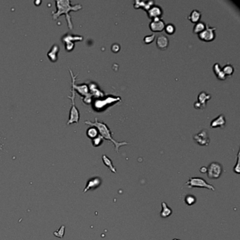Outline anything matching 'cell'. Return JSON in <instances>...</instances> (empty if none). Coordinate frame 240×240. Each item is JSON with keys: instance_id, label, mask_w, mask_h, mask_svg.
<instances>
[{"instance_id": "obj_4", "label": "cell", "mask_w": 240, "mask_h": 240, "mask_svg": "<svg viewBox=\"0 0 240 240\" xmlns=\"http://www.w3.org/2000/svg\"><path fill=\"white\" fill-rule=\"evenodd\" d=\"M68 98L71 100V108L70 110L69 114V119H68L67 125H70L72 123H78L80 120V115L79 110L76 107V104H75V99H76V91L73 88H71V96H68Z\"/></svg>"}, {"instance_id": "obj_21", "label": "cell", "mask_w": 240, "mask_h": 240, "mask_svg": "<svg viewBox=\"0 0 240 240\" xmlns=\"http://www.w3.org/2000/svg\"><path fill=\"white\" fill-rule=\"evenodd\" d=\"M206 24L203 21H199L197 23L194 24V26L193 28V33L195 34H199L202 32L206 28Z\"/></svg>"}, {"instance_id": "obj_34", "label": "cell", "mask_w": 240, "mask_h": 240, "mask_svg": "<svg viewBox=\"0 0 240 240\" xmlns=\"http://www.w3.org/2000/svg\"><path fill=\"white\" fill-rule=\"evenodd\" d=\"M0 149H1V143H0Z\"/></svg>"}, {"instance_id": "obj_9", "label": "cell", "mask_w": 240, "mask_h": 240, "mask_svg": "<svg viewBox=\"0 0 240 240\" xmlns=\"http://www.w3.org/2000/svg\"><path fill=\"white\" fill-rule=\"evenodd\" d=\"M211 99V94L206 93L204 91L201 92L199 94L197 99L198 101L194 103V106L197 109H203L206 107V103Z\"/></svg>"}, {"instance_id": "obj_32", "label": "cell", "mask_w": 240, "mask_h": 240, "mask_svg": "<svg viewBox=\"0 0 240 240\" xmlns=\"http://www.w3.org/2000/svg\"><path fill=\"white\" fill-rule=\"evenodd\" d=\"M199 170H200V172L201 173H207V167H206V166L201 167V168L199 169Z\"/></svg>"}, {"instance_id": "obj_19", "label": "cell", "mask_w": 240, "mask_h": 240, "mask_svg": "<svg viewBox=\"0 0 240 240\" xmlns=\"http://www.w3.org/2000/svg\"><path fill=\"white\" fill-rule=\"evenodd\" d=\"M161 207H162V210L161 211L160 215L163 218H166L169 217L173 213V210L164 201L161 203Z\"/></svg>"}, {"instance_id": "obj_11", "label": "cell", "mask_w": 240, "mask_h": 240, "mask_svg": "<svg viewBox=\"0 0 240 240\" xmlns=\"http://www.w3.org/2000/svg\"><path fill=\"white\" fill-rule=\"evenodd\" d=\"M147 13L149 19H159V18H162L163 9L160 6L156 5L154 4V5H152V7L147 10Z\"/></svg>"}, {"instance_id": "obj_5", "label": "cell", "mask_w": 240, "mask_h": 240, "mask_svg": "<svg viewBox=\"0 0 240 240\" xmlns=\"http://www.w3.org/2000/svg\"><path fill=\"white\" fill-rule=\"evenodd\" d=\"M69 71L70 73V76H71V78H72V87L74 89L75 91L78 92L80 94H82V95L85 96V99H84V102H86L87 104L90 103L91 101H90V96H91V95H90V93H89L88 87L85 84H81V85H77V84H76V78H77L78 75L74 76L72 70L70 69H69Z\"/></svg>"}, {"instance_id": "obj_2", "label": "cell", "mask_w": 240, "mask_h": 240, "mask_svg": "<svg viewBox=\"0 0 240 240\" xmlns=\"http://www.w3.org/2000/svg\"><path fill=\"white\" fill-rule=\"evenodd\" d=\"M84 123L87 125V126L95 127V128L97 129L99 135L102 136L104 140L111 141V142L114 144L115 147V151H116L117 153H118L119 148H120V147L129 144V143L126 142V141H123V142H118V141L115 140L114 139L112 138L111 131L110 128H108L107 125L104 122L99 121L97 118H95L94 122L90 121V120H86V121H84Z\"/></svg>"}, {"instance_id": "obj_28", "label": "cell", "mask_w": 240, "mask_h": 240, "mask_svg": "<svg viewBox=\"0 0 240 240\" xmlns=\"http://www.w3.org/2000/svg\"><path fill=\"white\" fill-rule=\"evenodd\" d=\"M155 37H156L155 34H152V35L145 36L143 40H144V42L145 44H151L154 41Z\"/></svg>"}, {"instance_id": "obj_3", "label": "cell", "mask_w": 240, "mask_h": 240, "mask_svg": "<svg viewBox=\"0 0 240 240\" xmlns=\"http://www.w3.org/2000/svg\"><path fill=\"white\" fill-rule=\"evenodd\" d=\"M185 185L188 186L189 189L192 188H206L210 190L215 191V187L212 185L208 183L204 179L201 177H191L185 183Z\"/></svg>"}, {"instance_id": "obj_22", "label": "cell", "mask_w": 240, "mask_h": 240, "mask_svg": "<svg viewBox=\"0 0 240 240\" xmlns=\"http://www.w3.org/2000/svg\"><path fill=\"white\" fill-rule=\"evenodd\" d=\"M83 40V37L82 36L80 35H66L63 37V40H62V42H65L66 41H70V42H73V41H82Z\"/></svg>"}, {"instance_id": "obj_25", "label": "cell", "mask_w": 240, "mask_h": 240, "mask_svg": "<svg viewBox=\"0 0 240 240\" xmlns=\"http://www.w3.org/2000/svg\"><path fill=\"white\" fill-rule=\"evenodd\" d=\"M196 201H197V198L191 194H187V196L185 197V202L188 206H192L193 204H194V203H196Z\"/></svg>"}, {"instance_id": "obj_12", "label": "cell", "mask_w": 240, "mask_h": 240, "mask_svg": "<svg viewBox=\"0 0 240 240\" xmlns=\"http://www.w3.org/2000/svg\"><path fill=\"white\" fill-rule=\"evenodd\" d=\"M102 184V179L99 177H94L90 179L87 182V185L85 188L83 190V193H85L87 191L90 190V189H95L98 188Z\"/></svg>"}, {"instance_id": "obj_17", "label": "cell", "mask_w": 240, "mask_h": 240, "mask_svg": "<svg viewBox=\"0 0 240 240\" xmlns=\"http://www.w3.org/2000/svg\"><path fill=\"white\" fill-rule=\"evenodd\" d=\"M213 70L215 75L218 78V79L221 80H224L227 78V76H225V73H223V70H222V67H221V66H220V64L218 63H215L214 65H213Z\"/></svg>"}, {"instance_id": "obj_15", "label": "cell", "mask_w": 240, "mask_h": 240, "mask_svg": "<svg viewBox=\"0 0 240 240\" xmlns=\"http://www.w3.org/2000/svg\"><path fill=\"white\" fill-rule=\"evenodd\" d=\"M154 4V1H140V0H136L134 2V7L135 9H139V8H142V9H144L145 11H147L149 8L152 7V5Z\"/></svg>"}, {"instance_id": "obj_7", "label": "cell", "mask_w": 240, "mask_h": 240, "mask_svg": "<svg viewBox=\"0 0 240 240\" xmlns=\"http://www.w3.org/2000/svg\"><path fill=\"white\" fill-rule=\"evenodd\" d=\"M216 28L211 27L209 24L206 25V28L201 33L198 34L199 38L203 42H211L215 38V31Z\"/></svg>"}, {"instance_id": "obj_13", "label": "cell", "mask_w": 240, "mask_h": 240, "mask_svg": "<svg viewBox=\"0 0 240 240\" xmlns=\"http://www.w3.org/2000/svg\"><path fill=\"white\" fill-rule=\"evenodd\" d=\"M156 46L159 49L161 50H164L168 48L169 45V40L166 35H159L158 37H156Z\"/></svg>"}, {"instance_id": "obj_10", "label": "cell", "mask_w": 240, "mask_h": 240, "mask_svg": "<svg viewBox=\"0 0 240 240\" xmlns=\"http://www.w3.org/2000/svg\"><path fill=\"white\" fill-rule=\"evenodd\" d=\"M166 23L163 21L162 18H159V19H152V21L149 23V28L153 32H161L164 30Z\"/></svg>"}, {"instance_id": "obj_30", "label": "cell", "mask_w": 240, "mask_h": 240, "mask_svg": "<svg viewBox=\"0 0 240 240\" xmlns=\"http://www.w3.org/2000/svg\"><path fill=\"white\" fill-rule=\"evenodd\" d=\"M65 43V48L67 50V52H71L73 49H74L75 44L73 42L70 41H66L64 42Z\"/></svg>"}, {"instance_id": "obj_33", "label": "cell", "mask_w": 240, "mask_h": 240, "mask_svg": "<svg viewBox=\"0 0 240 240\" xmlns=\"http://www.w3.org/2000/svg\"><path fill=\"white\" fill-rule=\"evenodd\" d=\"M173 240H180L179 239H173Z\"/></svg>"}, {"instance_id": "obj_8", "label": "cell", "mask_w": 240, "mask_h": 240, "mask_svg": "<svg viewBox=\"0 0 240 240\" xmlns=\"http://www.w3.org/2000/svg\"><path fill=\"white\" fill-rule=\"evenodd\" d=\"M194 140L200 146H209L210 144V138L209 133L204 129L201 130L197 134L194 135Z\"/></svg>"}, {"instance_id": "obj_14", "label": "cell", "mask_w": 240, "mask_h": 240, "mask_svg": "<svg viewBox=\"0 0 240 240\" xmlns=\"http://www.w3.org/2000/svg\"><path fill=\"white\" fill-rule=\"evenodd\" d=\"M226 124V120L225 117L223 114H220L218 116L213 119L211 122L210 127L213 128H224Z\"/></svg>"}, {"instance_id": "obj_6", "label": "cell", "mask_w": 240, "mask_h": 240, "mask_svg": "<svg viewBox=\"0 0 240 240\" xmlns=\"http://www.w3.org/2000/svg\"><path fill=\"white\" fill-rule=\"evenodd\" d=\"M223 172V168L221 163L212 162L207 167V176L209 179H218Z\"/></svg>"}, {"instance_id": "obj_18", "label": "cell", "mask_w": 240, "mask_h": 240, "mask_svg": "<svg viewBox=\"0 0 240 240\" xmlns=\"http://www.w3.org/2000/svg\"><path fill=\"white\" fill-rule=\"evenodd\" d=\"M201 18V13L199 10L194 9L190 12L189 13L188 19L192 23H197V22L200 21V19Z\"/></svg>"}, {"instance_id": "obj_26", "label": "cell", "mask_w": 240, "mask_h": 240, "mask_svg": "<svg viewBox=\"0 0 240 240\" xmlns=\"http://www.w3.org/2000/svg\"><path fill=\"white\" fill-rule=\"evenodd\" d=\"M164 30L168 35H173L175 32V26L173 23H168L165 26Z\"/></svg>"}, {"instance_id": "obj_27", "label": "cell", "mask_w": 240, "mask_h": 240, "mask_svg": "<svg viewBox=\"0 0 240 240\" xmlns=\"http://www.w3.org/2000/svg\"><path fill=\"white\" fill-rule=\"evenodd\" d=\"M103 140H104V139H103L102 137L99 135L96 138H95L92 140V144H93V146L95 147H99L102 144V143L103 142Z\"/></svg>"}, {"instance_id": "obj_29", "label": "cell", "mask_w": 240, "mask_h": 240, "mask_svg": "<svg viewBox=\"0 0 240 240\" xmlns=\"http://www.w3.org/2000/svg\"><path fill=\"white\" fill-rule=\"evenodd\" d=\"M239 154H240V152L239 151V152H238V153H237V163H236L235 166H234V168H233L234 172H235V173H237V174H240V164H239L240 158H239Z\"/></svg>"}, {"instance_id": "obj_20", "label": "cell", "mask_w": 240, "mask_h": 240, "mask_svg": "<svg viewBox=\"0 0 240 240\" xmlns=\"http://www.w3.org/2000/svg\"><path fill=\"white\" fill-rule=\"evenodd\" d=\"M102 161H103V163H104V164L106 167H107L108 169H109V170L111 171V172H112L114 173H117L116 169V168H115V166H114V164H113L112 160L109 158V157H108L106 155L104 154L102 156Z\"/></svg>"}, {"instance_id": "obj_24", "label": "cell", "mask_w": 240, "mask_h": 240, "mask_svg": "<svg viewBox=\"0 0 240 240\" xmlns=\"http://www.w3.org/2000/svg\"><path fill=\"white\" fill-rule=\"evenodd\" d=\"M222 70L225 76H231L234 73V67L231 65L230 64H227L223 67H222Z\"/></svg>"}, {"instance_id": "obj_1", "label": "cell", "mask_w": 240, "mask_h": 240, "mask_svg": "<svg viewBox=\"0 0 240 240\" xmlns=\"http://www.w3.org/2000/svg\"><path fill=\"white\" fill-rule=\"evenodd\" d=\"M56 10L52 12V19L57 20L61 15H65L68 27L70 30H73L71 17L69 13L71 11H78L82 9V6L80 4H72L70 0H57L55 1Z\"/></svg>"}, {"instance_id": "obj_23", "label": "cell", "mask_w": 240, "mask_h": 240, "mask_svg": "<svg viewBox=\"0 0 240 240\" xmlns=\"http://www.w3.org/2000/svg\"><path fill=\"white\" fill-rule=\"evenodd\" d=\"M99 132L95 127L91 126V128H90L87 129V135L88 138H90L92 140H93L95 138H96L99 135Z\"/></svg>"}, {"instance_id": "obj_16", "label": "cell", "mask_w": 240, "mask_h": 240, "mask_svg": "<svg viewBox=\"0 0 240 240\" xmlns=\"http://www.w3.org/2000/svg\"><path fill=\"white\" fill-rule=\"evenodd\" d=\"M59 52V47L56 44H54L52 47L50 49V51L48 52L47 56L49 58V60L52 62H56L58 60V54Z\"/></svg>"}, {"instance_id": "obj_31", "label": "cell", "mask_w": 240, "mask_h": 240, "mask_svg": "<svg viewBox=\"0 0 240 240\" xmlns=\"http://www.w3.org/2000/svg\"><path fill=\"white\" fill-rule=\"evenodd\" d=\"M120 49V45H119L117 43H115V44H113V45L111 46V50L115 53H116V52H118L119 50Z\"/></svg>"}]
</instances>
